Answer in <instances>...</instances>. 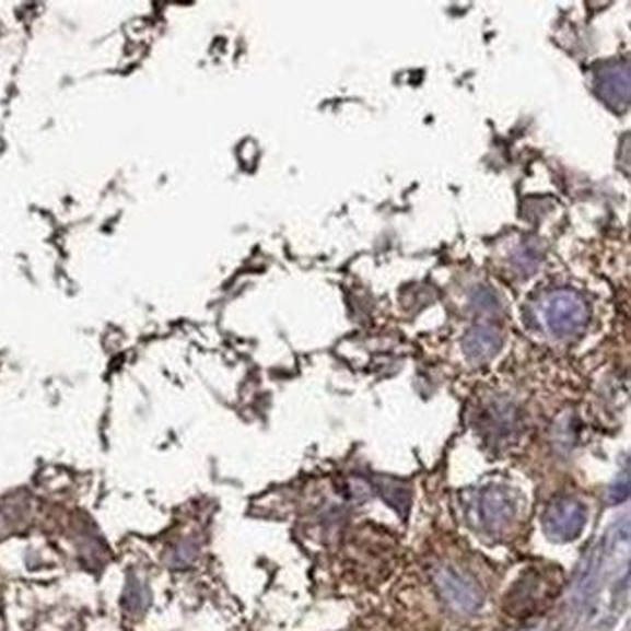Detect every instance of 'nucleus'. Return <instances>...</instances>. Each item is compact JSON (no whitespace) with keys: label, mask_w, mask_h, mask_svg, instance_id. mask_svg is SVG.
<instances>
[{"label":"nucleus","mask_w":631,"mask_h":631,"mask_svg":"<svg viewBox=\"0 0 631 631\" xmlns=\"http://www.w3.org/2000/svg\"><path fill=\"white\" fill-rule=\"evenodd\" d=\"M542 320L553 337H577L588 323V307L580 294L556 290L542 303Z\"/></svg>","instance_id":"nucleus-1"},{"label":"nucleus","mask_w":631,"mask_h":631,"mask_svg":"<svg viewBox=\"0 0 631 631\" xmlns=\"http://www.w3.org/2000/svg\"><path fill=\"white\" fill-rule=\"evenodd\" d=\"M587 513L585 507L573 498H558L545 511L546 533L556 540H573L581 535L585 527Z\"/></svg>","instance_id":"nucleus-2"},{"label":"nucleus","mask_w":631,"mask_h":631,"mask_svg":"<svg viewBox=\"0 0 631 631\" xmlns=\"http://www.w3.org/2000/svg\"><path fill=\"white\" fill-rule=\"evenodd\" d=\"M598 95L616 112H623L630 104V69L626 62L608 65L597 77Z\"/></svg>","instance_id":"nucleus-3"},{"label":"nucleus","mask_w":631,"mask_h":631,"mask_svg":"<svg viewBox=\"0 0 631 631\" xmlns=\"http://www.w3.org/2000/svg\"><path fill=\"white\" fill-rule=\"evenodd\" d=\"M500 347H502V337L490 325H476L475 329L468 330L465 337V352L475 362L490 360Z\"/></svg>","instance_id":"nucleus-4"},{"label":"nucleus","mask_w":631,"mask_h":631,"mask_svg":"<svg viewBox=\"0 0 631 631\" xmlns=\"http://www.w3.org/2000/svg\"><path fill=\"white\" fill-rule=\"evenodd\" d=\"M480 507H482L484 519L488 521L490 525H502L503 521L510 519L511 515H513V503H511L510 498H507L505 493L500 492V490L486 492Z\"/></svg>","instance_id":"nucleus-5"},{"label":"nucleus","mask_w":631,"mask_h":631,"mask_svg":"<svg viewBox=\"0 0 631 631\" xmlns=\"http://www.w3.org/2000/svg\"><path fill=\"white\" fill-rule=\"evenodd\" d=\"M515 262H517V265L523 262V270H525V272H533V270L537 269L540 259H538V253L537 249H535V245H523Z\"/></svg>","instance_id":"nucleus-6"}]
</instances>
